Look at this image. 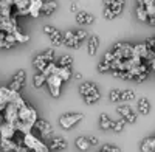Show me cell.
Listing matches in <instances>:
<instances>
[{
	"mask_svg": "<svg viewBox=\"0 0 155 152\" xmlns=\"http://www.w3.org/2000/svg\"><path fill=\"white\" fill-rule=\"evenodd\" d=\"M0 103H3V104H16L17 107H22L27 101L20 96V93L9 90L8 87H0Z\"/></svg>",
	"mask_w": 155,
	"mask_h": 152,
	"instance_id": "6da1fadb",
	"label": "cell"
},
{
	"mask_svg": "<svg viewBox=\"0 0 155 152\" xmlns=\"http://www.w3.org/2000/svg\"><path fill=\"white\" fill-rule=\"evenodd\" d=\"M19 121L31 124V126H36V123L39 121L37 112L30 103H25L22 107H19Z\"/></svg>",
	"mask_w": 155,
	"mask_h": 152,
	"instance_id": "7a4b0ae2",
	"label": "cell"
},
{
	"mask_svg": "<svg viewBox=\"0 0 155 152\" xmlns=\"http://www.w3.org/2000/svg\"><path fill=\"white\" fill-rule=\"evenodd\" d=\"M22 143L27 146L28 149H31L33 152H50V147L44 143V141H41L37 137H34L33 134H28V135H23V140H22Z\"/></svg>",
	"mask_w": 155,
	"mask_h": 152,
	"instance_id": "3957f363",
	"label": "cell"
},
{
	"mask_svg": "<svg viewBox=\"0 0 155 152\" xmlns=\"http://www.w3.org/2000/svg\"><path fill=\"white\" fill-rule=\"evenodd\" d=\"M82 118H84V113H82V112L65 113V115H62V117L59 118V124H61L62 129H70V127H73L78 121H81Z\"/></svg>",
	"mask_w": 155,
	"mask_h": 152,
	"instance_id": "277c9868",
	"label": "cell"
},
{
	"mask_svg": "<svg viewBox=\"0 0 155 152\" xmlns=\"http://www.w3.org/2000/svg\"><path fill=\"white\" fill-rule=\"evenodd\" d=\"M62 79L59 78L58 74H51L47 78V85H48V90L51 93L53 98H59L61 96V85H62Z\"/></svg>",
	"mask_w": 155,
	"mask_h": 152,
	"instance_id": "5b68a950",
	"label": "cell"
},
{
	"mask_svg": "<svg viewBox=\"0 0 155 152\" xmlns=\"http://www.w3.org/2000/svg\"><path fill=\"white\" fill-rule=\"evenodd\" d=\"M0 31H3L6 34H16L19 31V23H17L16 16L3 19L2 23H0Z\"/></svg>",
	"mask_w": 155,
	"mask_h": 152,
	"instance_id": "8992f818",
	"label": "cell"
},
{
	"mask_svg": "<svg viewBox=\"0 0 155 152\" xmlns=\"http://www.w3.org/2000/svg\"><path fill=\"white\" fill-rule=\"evenodd\" d=\"M25 79H27V73H25V70H19L16 74H14V78H12V81H11V84L8 85V88L9 90H12V92H20V88L23 87V84H25Z\"/></svg>",
	"mask_w": 155,
	"mask_h": 152,
	"instance_id": "52a82bcc",
	"label": "cell"
},
{
	"mask_svg": "<svg viewBox=\"0 0 155 152\" xmlns=\"http://www.w3.org/2000/svg\"><path fill=\"white\" fill-rule=\"evenodd\" d=\"M3 117H5L6 123L16 126V123L19 121V107L16 104H8V107L3 112Z\"/></svg>",
	"mask_w": 155,
	"mask_h": 152,
	"instance_id": "ba28073f",
	"label": "cell"
},
{
	"mask_svg": "<svg viewBox=\"0 0 155 152\" xmlns=\"http://www.w3.org/2000/svg\"><path fill=\"white\" fill-rule=\"evenodd\" d=\"M79 93L87 98V96H101V93L98 92V88L93 82H82L79 87Z\"/></svg>",
	"mask_w": 155,
	"mask_h": 152,
	"instance_id": "9c48e42d",
	"label": "cell"
},
{
	"mask_svg": "<svg viewBox=\"0 0 155 152\" xmlns=\"http://www.w3.org/2000/svg\"><path fill=\"white\" fill-rule=\"evenodd\" d=\"M34 127H37L39 131H41V134H42V137H44V138H50L51 135L54 134L53 126H51L48 121H45V120H39V121L36 123Z\"/></svg>",
	"mask_w": 155,
	"mask_h": 152,
	"instance_id": "30bf717a",
	"label": "cell"
},
{
	"mask_svg": "<svg viewBox=\"0 0 155 152\" xmlns=\"http://www.w3.org/2000/svg\"><path fill=\"white\" fill-rule=\"evenodd\" d=\"M17 132V127L14 124H9V123H3V126L0 127V135H2L3 140H12V137L16 135Z\"/></svg>",
	"mask_w": 155,
	"mask_h": 152,
	"instance_id": "8fae6325",
	"label": "cell"
},
{
	"mask_svg": "<svg viewBox=\"0 0 155 152\" xmlns=\"http://www.w3.org/2000/svg\"><path fill=\"white\" fill-rule=\"evenodd\" d=\"M104 8H110L115 12V16L118 17L121 14L123 8H124V0H106V2H104Z\"/></svg>",
	"mask_w": 155,
	"mask_h": 152,
	"instance_id": "7c38bea8",
	"label": "cell"
},
{
	"mask_svg": "<svg viewBox=\"0 0 155 152\" xmlns=\"http://www.w3.org/2000/svg\"><path fill=\"white\" fill-rule=\"evenodd\" d=\"M14 5H16L14 0H2V2H0V14L5 19L12 17V6Z\"/></svg>",
	"mask_w": 155,
	"mask_h": 152,
	"instance_id": "4fadbf2b",
	"label": "cell"
},
{
	"mask_svg": "<svg viewBox=\"0 0 155 152\" xmlns=\"http://www.w3.org/2000/svg\"><path fill=\"white\" fill-rule=\"evenodd\" d=\"M48 64H50V62L45 59L44 53H42V55H39V56H36V58H34V61H33V65H34V68H36L39 73H44V71H45V68L48 67Z\"/></svg>",
	"mask_w": 155,
	"mask_h": 152,
	"instance_id": "5bb4252c",
	"label": "cell"
},
{
	"mask_svg": "<svg viewBox=\"0 0 155 152\" xmlns=\"http://www.w3.org/2000/svg\"><path fill=\"white\" fill-rule=\"evenodd\" d=\"M64 44H65L67 47H70V48H78L81 45V42L76 39L74 31H67L65 34H64Z\"/></svg>",
	"mask_w": 155,
	"mask_h": 152,
	"instance_id": "9a60e30c",
	"label": "cell"
},
{
	"mask_svg": "<svg viewBox=\"0 0 155 152\" xmlns=\"http://www.w3.org/2000/svg\"><path fill=\"white\" fill-rule=\"evenodd\" d=\"M42 8H44V2H42V0H31V5H30V16L39 17V16L42 14Z\"/></svg>",
	"mask_w": 155,
	"mask_h": 152,
	"instance_id": "2e32d148",
	"label": "cell"
},
{
	"mask_svg": "<svg viewBox=\"0 0 155 152\" xmlns=\"http://www.w3.org/2000/svg\"><path fill=\"white\" fill-rule=\"evenodd\" d=\"M98 47H99V39L98 36H90L88 37V44H87V50H88V55L90 56H95L98 51Z\"/></svg>",
	"mask_w": 155,
	"mask_h": 152,
	"instance_id": "e0dca14e",
	"label": "cell"
},
{
	"mask_svg": "<svg viewBox=\"0 0 155 152\" xmlns=\"http://www.w3.org/2000/svg\"><path fill=\"white\" fill-rule=\"evenodd\" d=\"M95 20V17L90 14V12H85V11H79L76 14V22L79 25H87V23H92Z\"/></svg>",
	"mask_w": 155,
	"mask_h": 152,
	"instance_id": "ac0fdd59",
	"label": "cell"
},
{
	"mask_svg": "<svg viewBox=\"0 0 155 152\" xmlns=\"http://www.w3.org/2000/svg\"><path fill=\"white\" fill-rule=\"evenodd\" d=\"M68 146V141L65 140V138H62V137H56L51 140V143L48 144L50 149H67Z\"/></svg>",
	"mask_w": 155,
	"mask_h": 152,
	"instance_id": "d6986e66",
	"label": "cell"
},
{
	"mask_svg": "<svg viewBox=\"0 0 155 152\" xmlns=\"http://www.w3.org/2000/svg\"><path fill=\"white\" fill-rule=\"evenodd\" d=\"M137 17L140 22H147V19H149L146 8H144V2H141V0H138V3H137Z\"/></svg>",
	"mask_w": 155,
	"mask_h": 152,
	"instance_id": "ffe728a7",
	"label": "cell"
},
{
	"mask_svg": "<svg viewBox=\"0 0 155 152\" xmlns=\"http://www.w3.org/2000/svg\"><path fill=\"white\" fill-rule=\"evenodd\" d=\"M19 146V143H16L14 140H0V149L3 152H9V150H16Z\"/></svg>",
	"mask_w": 155,
	"mask_h": 152,
	"instance_id": "44dd1931",
	"label": "cell"
},
{
	"mask_svg": "<svg viewBox=\"0 0 155 152\" xmlns=\"http://www.w3.org/2000/svg\"><path fill=\"white\" fill-rule=\"evenodd\" d=\"M113 124H115V121H112L106 113H102V115L99 117V127L102 129V131H109V129H113Z\"/></svg>",
	"mask_w": 155,
	"mask_h": 152,
	"instance_id": "7402d4cb",
	"label": "cell"
},
{
	"mask_svg": "<svg viewBox=\"0 0 155 152\" xmlns=\"http://www.w3.org/2000/svg\"><path fill=\"white\" fill-rule=\"evenodd\" d=\"M138 110L140 113H143V115H147L150 112V103L147 98H140L138 99Z\"/></svg>",
	"mask_w": 155,
	"mask_h": 152,
	"instance_id": "603a6c76",
	"label": "cell"
},
{
	"mask_svg": "<svg viewBox=\"0 0 155 152\" xmlns=\"http://www.w3.org/2000/svg\"><path fill=\"white\" fill-rule=\"evenodd\" d=\"M58 67H62V68H71V64H73V58L68 56V55H64L59 58V61L56 62Z\"/></svg>",
	"mask_w": 155,
	"mask_h": 152,
	"instance_id": "cb8c5ba5",
	"label": "cell"
},
{
	"mask_svg": "<svg viewBox=\"0 0 155 152\" xmlns=\"http://www.w3.org/2000/svg\"><path fill=\"white\" fill-rule=\"evenodd\" d=\"M50 41H51V44H53L54 47H59V45L64 44V34H62L59 30H56L53 34L50 36Z\"/></svg>",
	"mask_w": 155,
	"mask_h": 152,
	"instance_id": "d4e9b609",
	"label": "cell"
},
{
	"mask_svg": "<svg viewBox=\"0 0 155 152\" xmlns=\"http://www.w3.org/2000/svg\"><path fill=\"white\" fill-rule=\"evenodd\" d=\"M143 152H155V138H146L141 144Z\"/></svg>",
	"mask_w": 155,
	"mask_h": 152,
	"instance_id": "484cf974",
	"label": "cell"
},
{
	"mask_svg": "<svg viewBox=\"0 0 155 152\" xmlns=\"http://www.w3.org/2000/svg\"><path fill=\"white\" fill-rule=\"evenodd\" d=\"M56 8H58V3L53 2V0H51V2H45L44 3V8H42V14L44 16H51Z\"/></svg>",
	"mask_w": 155,
	"mask_h": 152,
	"instance_id": "4316f807",
	"label": "cell"
},
{
	"mask_svg": "<svg viewBox=\"0 0 155 152\" xmlns=\"http://www.w3.org/2000/svg\"><path fill=\"white\" fill-rule=\"evenodd\" d=\"M54 74H58L62 81H68V79L71 78V71H70V68H62V67H58V68H56V71H54Z\"/></svg>",
	"mask_w": 155,
	"mask_h": 152,
	"instance_id": "83f0119b",
	"label": "cell"
},
{
	"mask_svg": "<svg viewBox=\"0 0 155 152\" xmlns=\"http://www.w3.org/2000/svg\"><path fill=\"white\" fill-rule=\"evenodd\" d=\"M90 141H88V138L87 137H79L76 140V147L79 149V150H87V149H90Z\"/></svg>",
	"mask_w": 155,
	"mask_h": 152,
	"instance_id": "f1b7e54d",
	"label": "cell"
},
{
	"mask_svg": "<svg viewBox=\"0 0 155 152\" xmlns=\"http://www.w3.org/2000/svg\"><path fill=\"white\" fill-rule=\"evenodd\" d=\"M45 82H47V76H45L44 73H37V74H34V78H33V84H34V87L41 88Z\"/></svg>",
	"mask_w": 155,
	"mask_h": 152,
	"instance_id": "f546056e",
	"label": "cell"
},
{
	"mask_svg": "<svg viewBox=\"0 0 155 152\" xmlns=\"http://www.w3.org/2000/svg\"><path fill=\"white\" fill-rule=\"evenodd\" d=\"M31 5V0H16V11H25V9H30Z\"/></svg>",
	"mask_w": 155,
	"mask_h": 152,
	"instance_id": "4dcf8cb0",
	"label": "cell"
},
{
	"mask_svg": "<svg viewBox=\"0 0 155 152\" xmlns=\"http://www.w3.org/2000/svg\"><path fill=\"white\" fill-rule=\"evenodd\" d=\"M144 8H146V12H147L149 17L155 16V0H146V2H144Z\"/></svg>",
	"mask_w": 155,
	"mask_h": 152,
	"instance_id": "1f68e13d",
	"label": "cell"
},
{
	"mask_svg": "<svg viewBox=\"0 0 155 152\" xmlns=\"http://www.w3.org/2000/svg\"><path fill=\"white\" fill-rule=\"evenodd\" d=\"M109 98H110L112 103H118V101H121V90H118V88H113V90H110Z\"/></svg>",
	"mask_w": 155,
	"mask_h": 152,
	"instance_id": "d6a6232c",
	"label": "cell"
},
{
	"mask_svg": "<svg viewBox=\"0 0 155 152\" xmlns=\"http://www.w3.org/2000/svg\"><path fill=\"white\" fill-rule=\"evenodd\" d=\"M118 112H120V115L126 120V118L132 113V109L129 107V106H120V107H118Z\"/></svg>",
	"mask_w": 155,
	"mask_h": 152,
	"instance_id": "836d02e7",
	"label": "cell"
},
{
	"mask_svg": "<svg viewBox=\"0 0 155 152\" xmlns=\"http://www.w3.org/2000/svg\"><path fill=\"white\" fill-rule=\"evenodd\" d=\"M135 98V92L134 90H123L121 92V101H130Z\"/></svg>",
	"mask_w": 155,
	"mask_h": 152,
	"instance_id": "e575fe53",
	"label": "cell"
},
{
	"mask_svg": "<svg viewBox=\"0 0 155 152\" xmlns=\"http://www.w3.org/2000/svg\"><path fill=\"white\" fill-rule=\"evenodd\" d=\"M14 36H16V41L20 42V44H25V42L30 41V36H28V34H23V33H20V31H17Z\"/></svg>",
	"mask_w": 155,
	"mask_h": 152,
	"instance_id": "d590c367",
	"label": "cell"
},
{
	"mask_svg": "<svg viewBox=\"0 0 155 152\" xmlns=\"http://www.w3.org/2000/svg\"><path fill=\"white\" fill-rule=\"evenodd\" d=\"M74 36H76V39L79 41L81 44H82V41L85 39V37H88V34H87L85 30H76V31H74Z\"/></svg>",
	"mask_w": 155,
	"mask_h": 152,
	"instance_id": "8d00e7d4",
	"label": "cell"
},
{
	"mask_svg": "<svg viewBox=\"0 0 155 152\" xmlns=\"http://www.w3.org/2000/svg\"><path fill=\"white\" fill-rule=\"evenodd\" d=\"M110 70V64L106 61H101L99 64H98V71L99 73H104V71H109Z\"/></svg>",
	"mask_w": 155,
	"mask_h": 152,
	"instance_id": "74e56055",
	"label": "cell"
},
{
	"mask_svg": "<svg viewBox=\"0 0 155 152\" xmlns=\"http://www.w3.org/2000/svg\"><path fill=\"white\" fill-rule=\"evenodd\" d=\"M124 124H126V120H124V118L120 120V121H115V124H113V131H115V132H121V131L124 129Z\"/></svg>",
	"mask_w": 155,
	"mask_h": 152,
	"instance_id": "f35d334b",
	"label": "cell"
},
{
	"mask_svg": "<svg viewBox=\"0 0 155 152\" xmlns=\"http://www.w3.org/2000/svg\"><path fill=\"white\" fill-rule=\"evenodd\" d=\"M44 56H45V59H47L48 62H54V61H53V59H54V50H53V48L45 50V51H44Z\"/></svg>",
	"mask_w": 155,
	"mask_h": 152,
	"instance_id": "ab89813d",
	"label": "cell"
},
{
	"mask_svg": "<svg viewBox=\"0 0 155 152\" xmlns=\"http://www.w3.org/2000/svg\"><path fill=\"white\" fill-rule=\"evenodd\" d=\"M102 150H104V152H121L120 147L112 146V144H104V146H102Z\"/></svg>",
	"mask_w": 155,
	"mask_h": 152,
	"instance_id": "60d3db41",
	"label": "cell"
},
{
	"mask_svg": "<svg viewBox=\"0 0 155 152\" xmlns=\"http://www.w3.org/2000/svg\"><path fill=\"white\" fill-rule=\"evenodd\" d=\"M102 14H104V17L106 19H109V20H112V19H115L116 16H115V12L110 9V8H104V12H102Z\"/></svg>",
	"mask_w": 155,
	"mask_h": 152,
	"instance_id": "b9f144b4",
	"label": "cell"
},
{
	"mask_svg": "<svg viewBox=\"0 0 155 152\" xmlns=\"http://www.w3.org/2000/svg\"><path fill=\"white\" fill-rule=\"evenodd\" d=\"M54 31H56V28H54V27H51V25H45V27H44V33L48 34V36H51Z\"/></svg>",
	"mask_w": 155,
	"mask_h": 152,
	"instance_id": "7bdbcfd3",
	"label": "cell"
},
{
	"mask_svg": "<svg viewBox=\"0 0 155 152\" xmlns=\"http://www.w3.org/2000/svg\"><path fill=\"white\" fill-rule=\"evenodd\" d=\"M16 152H33V150H31V149H28V147L25 146L23 143H19V146H17Z\"/></svg>",
	"mask_w": 155,
	"mask_h": 152,
	"instance_id": "ee69618b",
	"label": "cell"
},
{
	"mask_svg": "<svg viewBox=\"0 0 155 152\" xmlns=\"http://www.w3.org/2000/svg\"><path fill=\"white\" fill-rule=\"evenodd\" d=\"M135 121H137V113H135V112H132L130 115H129V117L126 118V123H130V124H132V123H135Z\"/></svg>",
	"mask_w": 155,
	"mask_h": 152,
	"instance_id": "f6af8a7d",
	"label": "cell"
},
{
	"mask_svg": "<svg viewBox=\"0 0 155 152\" xmlns=\"http://www.w3.org/2000/svg\"><path fill=\"white\" fill-rule=\"evenodd\" d=\"M6 42H9V44H12V45H14L17 41H16V36L14 34H6V39H5Z\"/></svg>",
	"mask_w": 155,
	"mask_h": 152,
	"instance_id": "bcb514c9",
	"label": "cell"
},
{
	"mask_svg": "<svg viewBox=\"0 0 155 152\" xmlns=\"http://www.w3.org/2000/svg\"><path fill=\"white\" fill-rule=\"evenodd\" d=\"M87 138H88V141H90V144H92V146H96V144L99 143V140H98L96 137H93V135H90V137H87Z\"/></svg>",
	"mask_w": 155,
	"mask_h": 152,
	"instance_id": "7dc6e473",
	"label": "cell"
},
{
	"mask_svg": "<svg viewBox=\"0 0 155 152\" xmlns=\"http://www.w3.org/2000/svg\"><path fill=\"white\" fill-rule=\"evenodd\" d=\"M12 47V44H9V42H6V41H2V42H0V48H11Z\"/></svg>",
	"mask_w": 155,
	"mask_h": 152,
	"instance_id": "c3c4849f",
	"label": "cell"
},
{
	"mask_svg": "<svg viewBox=\"0 0 155 152\" xmlns=\"http://www.w3.org/2000/svg\"><path fill=\"white\" fill-rule=\"evenodd\" d=\"M146 78H147V74H140V76H137V78H135V82H143Z\"/></svg>",
	"mask_w": 155,
	"mask_h": 152,
	"instance_id": "681fc988",
	"label": "cell"
},
{
	"mask_svg": "<svg viewBox=\"0 0 155 152\" xmlns=\"http://www.w3.org/2000/svg\"><path fill=\"white\" fill-rule=\"evenodd\" d=\"M5 39H6V33L0 31V42H2V41H5Z\"/></svg>",
	"mask_w": 155,
	"mask_h": 152,
	"instance_id": "f907efd6",
	"label": "cell"
},
{
	"mask_svg": "<svg viewBox=\"0 0 155 152\" xmlns=\"http://www.w3.org/2000/svg\"><path fill=\"white\" fill-rule=\"evenodd\" d=\"M73 78H74V79H82V73H74Z\"/></svg>",
	"mask_w": 155,
	"mask_h": 152,
	"instance_id": "816d5d0a",
	"label": "cell"
},
{
	"mask_svg": "<svg viewBox=\"0 0 155 152\" xmlns=\"http://www.w3.org/2000/svg\"><path fill=\"white\" fill-rule=\"evenodd\" d=\"M147 23H149V25H155V16H153V17H149V19H147Z\"/></svg>",
	"mask_w": 155,
	"mask_h": 152,
	"instance_id": "f5cc1de1",
	"label": "cell"
},
{
	"mask_svg": "<svg viewBox=\"0 0 155 152\" xmlns=\"http://www.w3.org/2000/svg\"><path fill=\"white\" fill-rule=\"evenodd\" d=\"M3 123H5V117H3V113H0V127L3 126Z\"/></svg>",
	"mask_w": 155,
	"mask_h": 152,
	"instance_id": "db71d44e",
	"label": "cell"
},
{
	"mask_svg": "<svg viewBox=\"0 0 155 152\" xmlns=\"http://www.w3.org/2000/svg\"><path fill=\"white\" fill-rule=\"evenodd\" d=\"M70 8H71V11H76V9H78V3H74V2H73Z\"/></svg>",
	"mask_w": 155,
	"mask_h": 152,
	"instance_id": "11a10c76",
	"label": "cell"
},
{
	"mask_svg": "<svg viewBox=\"0 0 155 152\" xmlns=\"http://www.w3.org/2000/svg\"><path fill=\"white\" fill-rule=\"evenodd\" d=\"M150 68H152V70H155V59L150 62Z\"/></svg>",
	"mask_w": 155,
	"mask_h": 152,
	"instance_id": "9f6ffc18",
	"label": "cell"
},
{
	"mask_svg": "<svg viewBox=\"0 0 155 152\" xmlns=\"http://www.w3.org/2000/svg\"><path fill=\"white\" fill-rule=\"evenodd\" d=\"M0 152H3V150H2V149H0Z\"/></svg>",
	"mask_w": 155,
	"mask_h": 152,
	"instance_id": "6f0895ef",
	"label": "cell"
},
{
	"mask_svg": "<svg viewBox=\"0 0 155 152\" xmlns=\"http://www.w3.org/2000/svg\"><path fill=\"white\" fill-rule=\"evenodd\" d=\"M101 152H104V150H101Z\"/></svg>",
	"mask_w": 155,
	"mask_h": 152,
	"instance_id": "680465c9",
	"label": "cell"
},
{
	"mask_svg": "<svg viewBox=\"0 0 155 152\" xmlns=\"http://www.w3.org/2000/svg\"><path fill=\"white\" fill-rule=\"evenodd\" d=\"M0 113H2V112H0Z\"/></svg>",
	"mask_w": 155,
	"mask_h": 152,
	"instance_id": "91938a15",
	"label": "cell"
}]
</instances>
